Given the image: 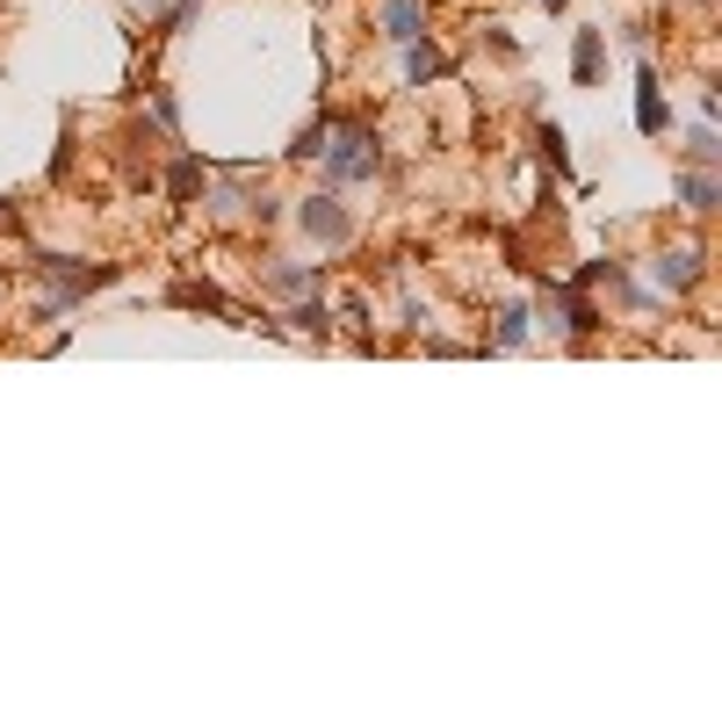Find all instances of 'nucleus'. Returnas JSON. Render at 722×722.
I'll return each instance as SVG.
<instances>
[{
    "mask_svg": "<svg viewBox=\"0 0 722 722\" xmlns=\"http://www.w3.org/2000/svg\"><path fill=\"white\" fill-rule=\"evenodd\" d=\"M318 173H326V189H361V181H376V173H383V138H376V123H361V116H326Z\"/></svg>",
    "mask_w": 722,
    "mask_h": 722,
    "instance_id": "1",
    "label": "nucleus"
},
{
    "mask_svg": "<svg viewBox=\"0 0 722 722\" xmlns=\"http://www.w3.org/2000/svg\"><path fill=\"white\" fill-rule=\"evenodd\" d=\"M296 224H304V239L318 246V253H347V246H354V217H347V203L332 189L304 195V203H296Z\"/></svg>",
    "mask_w": 722,
    "mask_h": 722,
    "instance_id": "2",
    "label": "nucleus"
},
{
    "mask_svg": "<svg viewBox=\"0 0 722 722\" xmlns=\"http://www.w3.org/2000/svg\"><path fill=\"white\" fill-rule=\"evenodd\" d=\"M651 282L665 296L693 290V282H701V246H665V253H651Z\"/></svg>",
    "mask_w": 722,
    "mask_h": 722,
    "instance_id": "3",
    "label": "nucleus"
},
{
    "mask_svg": "<svg viewBox=\"0 0 722 722\" xmlns=\"http://www.w3.org/2000/svg\"><path fill=\"white\" fill-rule=\"evenodd\" d=\"M542 304L556 311V332H571V340L600 332V311L585 304V290H564V282H550V290H542Z\"/></svg>",
    "mask_w": 722,
    "mask_h": 722,
    "instance_id": "4",
    "label": "nucleus"
},
{
    "mask_svg": "<svg viewBox=\"0 0 722 722\" xmlns=\"http://www.w3.org/2000/svg\"><path fill=\"white\" fill-rule=\"evenodd\" d=\"M376 30H383V44H413V36H427V0H383L376 8Z\"/></svg>",
    "mask_w": 722,
    "mask_h": 722,
    "instance_id": "5",
    "label": "nucleus"
},
{
    "mask_svg": "<svg viewBox=\"0 0 722 722\" xmlns=\"http://www.w3.org/2000/svg\"><path fill=\"white\" fill-rule=\"evenodd\" d=\"M260 290L268 296H304V290H318V268H311V260H268V268H260Z\"/></svg>",
    "mask_w": 722,
    "mask_h": 722,
    "instance_id": "6",
    "label": "nucleus"
},
{
    "mask_svg": "<svg viewBox=\"0 0 722 722\" xmlns=\"http://www.w3.org/2000/svg\"><path fill=\"white\" fill-rule=\"evenodd\" d=\"M405 80H413V87L448 80V52H433L427 36H413V44H405Z\"/></svg>",
    "mask_w": 722,
    "mask_h": 722,
    "instance_id": "7",
    "label": "nucleus"
},
{
    "mask_svg": "<svg viewBox=\"0 0 722 722\" xmlns=\"http://www.w3.org/2000/svg\"><path fill=\"white\" fill-rule=\"evenodd\" d=\"M679 203H687V210H701V217H708V210L722 203V181H715V167H687V173H679Z\"/></svg>",
    "mask_w": 722,
    "mask_h": 722,
    "instance_id": "8",
    "label": "nucleus"
},
{
    "mask_svg": "<svg viewBox=\"0 0 722 722\" xmlns=\"http://www.w3.org/2000/svg\"><path fill=\"white\" fill-rule=\"evenodd\" d=\"M636 123L651 131V138L665 131V94H657V72H651V66L636 72Z\"/></svg>",
    "mask_w": 722,
    "mask_h": 722,
    "instance_id": "9",
    "label": "nucleus"
},
{
    "mask_svg": "<svg viewBox=\"0 0 722 722\" xmlns=\"http://www.w3.org/2000/svg\"><path fill=\"white\" fill-rule=\"evenodd\" d=\"M492 340H499V347H528V340H534V311H528V304H499Z\"/></svg>",
    "mask_w": 722,
    "mask_h": 722,
    "instance_id": "10",
    "label": "nucleus"
},
{
    "mask_svg": "<svg viewBox=\"0 0 722 722\" xmlns=\"http://www.w3.org/2000/svg\"><path fill=\"white\" fill-rule=\"evenodd\" d=\"M167 195H173V203H195V195H203V159H195V153H181V159H173Z\"/></svg>",
    "mask_w": 722,
    "mask_h": 722,
    "instance_id": "11",
    "label": "nucleus"
},
{
    "mask_svg": "<svg viewBox=\"0 0 722 722\" xmlns=\"http://www.w3.org/2000/svg\"><path fill=\"white\" fill-rule=\"evenodd\" d=\"M571 72H578V87L600 80V30H578V44H571Z\"/></svg>",
    "mask_w": 722,
    "mask_h": 722,
    "instance_id": "12",
    "label": "nucleus"
},
{
    "mask_svg": "<svg viewBox=\"0 0 722 722\" xmlns=\"http://www.w3.org/2000/svg\"><path fill=\"white\" fill-rule=\"evenodd\" d=\"M715 159H722V138H715V123H693V131H687V167H715Z\"/></svg>",
    "mask_w": 722,
    "mask_h": 722,
    "instance_id": "13",
    "label": "nucleus"
},
{
    "mask_svg": "<svg viewBox=\"0 0 722 722\" xmlns=\"http://www.w3.org/2000/svg\"><path fill=\"white\" fill-rule=\"evenodd\" d=\"M290 326H296V332H304V340H326V332H332V311H326V304H318V296H304V304H296V311H290Z\"/></svg>",
    "mask_w": 722,
    "mask_h": 722,
    "instance_id": "14",
    "label": "nucleus"
},
{
    "mask_svg": "<svg viewBox=\"0 0 722 722\" xmlns=\"http://www.w3.org/2000/svg\"><path fill=\"white\" fill-rule=\"evenodd\" d=\"M318 145H326V116H318V123H304V138L290 145V159H318Z\"/></svg>",
    "mask_w": 722,
    "mask_h": 722,
    "instance_id": "15",
    "label": "nucleus"
},
{
    "mask_svg": "<svg viewBox=\"0 0 722 722\" xmlns=\"http://www.w3.org/2000/svg\"><path fill=\"white\" fill-rule=\"evenodd\" d=\"M153 123L167 131V138H181V109H173V94H153Z\"/></svg>",
    "mask_w": 722,
    "mask_h": 722,
    "instance_id": "16",
    "label": "nucleus"
},
{
    "mask_svg": "<svg viewBox=\"0 0 722 722\" xmlns=\"http://www.w3.org/2000/svg\"><path fill=\"white\" fill-rule=\"evenodd\" d=\"M621 44H629V58H651V30H643V22H629V30H621Z\"/></svg>",
    "mask_w": 722,
    "mask_h": 722,
    "instance_id": "17",
    "label": "nucleus"
},
{
    "mask_svg": "<svg viewBox=\"0 0 722 722\" xmlns=\"http://www.w3.org/2000/svg\"><path fill=\"white\" fill-rule=\"evenodd\" d=\"M542 153H550V167L564 173V131H556V123H550V131H542Z\"/></svg>",
    "mask_w": 722,
    "mask_h": 722,
    "instance_id": "18",
    "label": "nucleus"
},
{
    "mask_svg": "<svg viewBox=\"0 0 722 722\" xmlns=\"http://www.w3.org/2000/svg\"><path fill=\"white\" fill-rule=\"evenodd\" d=\"M138 8H167V0H138Z\"/></svg>",
    "mask_w": 722,
    "mask_h": 722,
    "instance_id": "19",
    "label": "nucleus"
},
{
    "mask_svg": "<svg viewBox=\"0 0 722 722\" xmlns=\"http://www.w3.org/2000/svg\"><path fill=\"white\" fill-rule=\"evenodd\" d=\"M542 8H564V0H542Z\"/></svg>",
    "mask_w": 722,
    "mask_h": 722,
    "instance_id": "20",
    "label": "nucleus"
},
{
    "mask_svg": "<svg viewBox=\"0 0 722 722\" xmlns=\"http://www.w3.org/2000/svg\"><path fill=\"white\" fill-rule=\"evenodd\" d=\"M693 8H708V0H693Z\"/></svg>",
    "mask_w": 722,
    "mask_h": 722,
    "instance_id": "21",
    "label": "nucleus"
}]
</instances>
